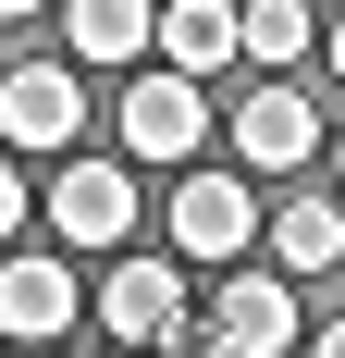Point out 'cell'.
I'll list each match as a JSON object with an SVG mask.
<instances>
[{
	"label": "cell",
	"mask_w": 345,
	"mask_h": 358,
	"mask_svg": "<svg viewBox=\"0 0 345 358\" xmlns=\"http://www.w3.org/2000/svg\"><path fill=\"white\" fill-rule=\"evenodd\" d=\"M161 222H172V259H198V272H222V259L259 248V198H247L235 173H185Z\"/></svg>",
	"instance_id": "cell-1"
},
{
	"label": "cell",
	"mask_w": 345,
	"mask_h": 358,
	"mask_svg": "<svg viewBox=\"0 0 345 358\" xmlns=\"http://www.w3.org/2000/svg\"><path fill=\"white\" fill-rule=\"evenodd\" d=\"M0 136L13 148H74L87 136V74L74 62H13L0 74Z\"/></svg>",
	"instance_id": "cell-2"
},
{
	"label": "cell",
	"mask_w": 345,
	"mask_h": 358,
	"mask_svg": "<svg viewBox=\"0 0 345 358\" xmlns=\"http://www.w3.org/2000/svg\"><path fill=\"white\" fill-rule=\"evenodd\" d=\"M198 136H210V99H198L185 62L124 87V161H198Z\"/></svg>",
	"instance_id": "cell-3"
},
{
	"label": "cell",
	"mask_w": 345,
	"mask_h": 358,
	"mask_svg": "<svg viewBox=\"0 0 345 358\" xmlns=\"http://www.w3.org/2000/svg\"><path fill=\"white\" fill-rule=\"evenodd\" d=\"M99 334L111 346H185V259H124L99 285Z\"/></svg>",
	"instance_id": "cell-4"
},
{
	"label": "cell",
	"mask_w": 345,
	"mask_h": 358,
	"mask_svg": "<svg viewBox=\"0 0 345 358\" xmlns=\"http://www.w3.org/2000/svg\"><path fill=\"white\" fill-rule=\"evenodd\" d=\"M198 346H222V358H272V346H296V272H235V285L210 296Z\"/></svg>",
	"instance_id": "cell-5"
},
{
	"label": "cell",
	"mask_w": 345,
	"mask_h": 358,
	"mask_svg": "<svg viewBox=\"0 0 345 358\" xmlns=\"http://www.w3.org/2000/svg\"><path fill=\"white\" fill-rule=\"evenodd\" d=\"M50 235H62V248H124V235H136V173H124V161H62Z\"/></svg>",
	"instance_id": "cell-6"
},
{
	"label": "cell",
	"mask_w": 345,
	"mask_h": 358,
	"mask_svg": "<svg viewBox=\"0 0 345 358\" xmlns=\"http://www.w3.org/2000/svg\"><path fill=\"white\" fill-rule=\"evenodd\" d=\"M74 272L62 259H0V346H62L74 334Z\"/></svg>",
	"instance_id": "cell-7"
},
{
	"label": "cell",
	"mask_w": 345,
	"mask_h": 358,
	"mask_svg": "<svg viewBox=\"0 0 345 358\" xmlns=\"http://www.w3.org/2000/svg\"><path fill=\"white\" fill-rule=\"evenodd\" d=\"M235 148H247V173H296V161L321 148V111L272 74V87H247V99H235Z\"/></svg>",
	"instance_id": "cell-8"
},
{
	"label": "cell",
	"mask_w": 345,
	"mask_h": 358,
	"mask_svg": "<svg viewBox=\"0 0 345 358\" xmlns=\"http://www.w3.org/2000/svg\"><path fill=\"white\" fill-rule=\"evenodd\" d=\"M62 37H74L87 74H111L136 50H161V0H62Z\"/></svg>",
	"instance_id": "cell-9"
},
{
	"label": "cell",
	"mask_w": 345,
	"mask_h": 358,
	"mask_svg": "<svg viewBox=\"0 0 345 358\" xmlns=\"http://www.w3.org/2000/svg\"><path fill=\"white\" fill-rule=\"evenodd\" d=\"M161 62H185V74L247 62V13L235 0H161Z\"/></svg>",
	"instance_id": "cell-10"
},
{
	"label": "cell",
	"mask_w": 345,
	"mask_h": 358,
	"mask_svg": "<svg viewBox=\"0 0 345 358\" xmlns=\"http://www.w3.org/2000/svg\"><path fill=\"white\" fill-rule=\"evenodd\" d=\"M272 259H284V272H333V259H345V210H333V198H284V210H272Z\"/></svg>",
	"instance_id": "cell-11"
},
{
	"label": "cell",
	"mask_w": 345,
	"mask_h": 358,
	"mask_svg": "<svg viewBox=\"0 0 345 358\" xmlns=\"http://www.w3.org/2000/svg\"><path fill=\"white\" fill-rule=\"evenodd\" d=\"M309 50V0H247V62H296Z\"/></svg>",
	"instance_id": "cell-12"
},
{
	"label": "cell",
	"mask_w": 345,
	"mask_h": 358,
	"mask_svg": "<svg viewBox=\"0 0 345 358\" xmlns=\"http://www.w3.org/2000/svg\"><path fill=\"white\" fill-rule=\"evenodd\" d=\"M13 222H25V173L0 161V248H13Z\"/></svg>",
	"instance_id": "cell-13"
},
{
	"label": "cell",
	"mask_w": 345,
	"mask_h": 358,
	"mask_svg": "<svg viewBox=\"0 0 345 358\" xmlns=\"http://www.w3.org/2000/svg\"><path fill=\"white\" fill-rule=\"evenodd\" d=\"M321 358H345V322H333V334H321Z\"/></svg>",
	"instance_id": "cell-14"
},
{
	"label": "cell",
	"mask_w": 345,
	"mask_h": 358,
	"mask_svg": "<svg viewBox=\"0 0 345 358\" xmlns=\"http://www.w3.org/2000/svg\"><path fill=\"white\" fill-rule=\"evenodd\" d=\"M13 13H37V0H0V25H13Z\"/></svg>",
	"instance_id": "cell-15"
},
{
	"label": "cell",
	"mask_w": 345,
	"mask_h": 358,
	"mask_svg": "<svg viewBox=\"0 0 345 358\" xmlns=\"http://www.w3.org/2000/svg\"><path fill=\"white\" fill-rule=\"evenodd\" d=\"M333 74H345V25H333Z\"/></svg>",
	"instance_id": "cell-16"
},
{
	"label": "cell",
	"mask_w": 345,
	"mask_h": 358,
	"mask_svg": "<svg viewBox=\"0 0 345 358\" xmlns=\"http://www.w3.org/2000/svg\"><path fill=\"white\" fill-rule=\"evenodd\" d=\"M333 173H345V136H333Z\"/></svg>",
	"instance_id": "cell-17"
}]
</instances>
